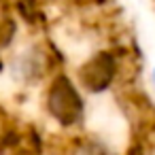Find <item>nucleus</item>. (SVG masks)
I'll return each mask as SVG.
<instances>
[{"mask_svg":"<svg viewBox=\"0 0 155 155\" xmlns=\"http://www.w3.org/2000/svg\"><path fill=\"white\" fill-rule=\"evenodd\" d=\"M0 2H2V0H0Z\"/></svg>","mask_w":155,"mask_h":155,"instance_id":"39448f33","label":"nucleus"},{"mask_svg":"<svg viewBox=\"0 0 155 155\" xmlns=\"http://www.w3.org/2000/svg\"><path fill=\"white\" fill-rule=\"evenodd\" d=\"M83 155H113L102 142H98V140H87L85 144H83Z\"/></svg>","mask_w":155,"mask_h":155,"instance_id":"7ed1b4c3","label":"nucleus"},{"mask_svg":"<svg viewBox=\"0 0 155 155\" xmlns=\"http://www.w3.org/2000/svg\"><path fill=\"white\" fill-rule=\"evenodd\" d=\"M153 85H155V68H153Z\"/></svg>","mask_w":155,"mask_h":155,"instance_id":"20e7f679","label":"nucleus"},{"mask_svg":"<svg viewBox=\"0 0 155 155\" xmlns=\"http://www.w3.org/2000/svg\"><path fill=\"white\" fill-rule=\"evenodd\" d=\"M45 108L62 127L79 125L85 117V100L68 74H55L51 79L45 94Z\"/></svg>","mask_w":155,"mask_h":155,"instance_id":"f257e3e1","label":"nucleus"},{"mask_svg":"<svg viewBox=\"0 0 155 155\" xmlns=\"http://www.w3.org/2000/svg\"><path fill=\"white\" fill-rule=\"evenodd\" d=\"M119 72V62L110 51H98L94 53L83 66L77 70V79L81 87L89 94H102L106 91Z\"/></svg>","mask_w":155,"mask_h":155,"instance_id":"f03ea898","label":"nucleus"}]
</instances>
